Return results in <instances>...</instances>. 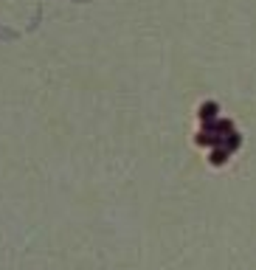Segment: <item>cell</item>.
I'll return each instance as SVG.
<instances>
[{"mask_svg":"<svg viewBox=\"0 0 256 270\" xmlns=\"http://www.w3.org/2000/svg\"><path fill=\"white\" fill-rule=\"evenodd\" d=\"M225 158H228V149H217L211 155V163H225Z\"/></svg>","mask_w":256,"mask_h":270,"instance_id":"6da1fadb","label":"cell"}]
</instances>
